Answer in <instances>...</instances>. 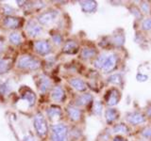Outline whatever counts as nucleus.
Listing matches in <instances>:
<instances>
[{
	"label": "nucleus",
	"mask_w": 151,
	"mask_h": 141,
	"mask_svg": "<svg viewBox=\"0 0 151 141\" xmlns=\"http://www.w3.org/2000/svg\"><path fill=\"white\" fill-rule=\"evenodd\" d=\"M17 67L21 70H35L41 67L40 60L35 58L34 56L29 55H24L20 56L18 59Z\"/></svg>",
	"instance_id": "1"
},
{
	"label": "nucleus",
	"mask_w": 151,
	"mask_h": 141,
	"mask_svg": "<svg viewBox=\"0 0 151 141\" xmlns=\"http://www.w3.org/2000/svg\"><path fill=\"white\" fill-rule=\"evenodd\" d=\"M68 127L63 123L51 126V141H68Z\"/></svg>",
	"instance_id": "2"
},
{
	"label": "nucleus",
	"mask_w": 151,
	"mask_h": 141,
	"mask_svg": "<svg viewBox=\"0 0 151 141\" xmlns=\"http://www.w3.org/2000/svg\"><path fill=\"white\" fill-rule=\"evenodd\" d=\"M33 124H34V129L36 131L37 135L40 136L41 138H45L47 135L48 133V126H47V122L45 118L42 113H37L36 116L34 117V121H33Z\"/></svg>",
	"instance_id": "3"
},
{
	"label": "nucleus",
	"mask_w": 151,
	"mask_h": 141,
	"mask_svg": "<svg viewBox=\"0 0 151 141\" xmlns=\"http://www.w3.org/2000/svg\"><path fill=\"white\" fill-rule=\"evenodd\" d=\"M34 49L36 53L41 56H47L51 53V45L47 41H38L34 43Z\"/></svg>",
	"instance_id": "4"
},
{
	"label": "nucleus",
	"mask_w": 151,
	"mask_h": 141,
	"mask_svg": "<svg viewBox=\"0 0 151 141\" xmlns=\"http://www.w3.org/2000/svg\"><path fill=\"white\" fill-rule=\"evenodd\" d=\"M3 25L9 29H17L22 26V18L16 16H6L3 20Z\"/></svg>",
	"instance_id": "5"
},
{
	"label": "nucleus",
	"mask_w": 151,
	"mask_h": 141,
	"mask_svg": "<svg viewBox=\"0 0 151 141\" xmlns=\"http://www.w3.org/2000/svg\"><path fill=\"white\" fill-rule=\"evenodd\" d=\"M57 15H58V12L57 11L44 12L38 16V23L41 24L42 26H48L55 21V19L57 18Z\"/></svg>",
	"instance_id": "6"
},
{
	"label": "nucleus",
	"mask_w": 151,
	"mask_h": 141,
	"mask_svg": "<svg viewBox=\"0 0 151 141\" xmlns=\"http://www.w3.org/2000/svg\"><path fill=\"white\" fill-rule=\"evenodd\" d=\"M26 30L28 36L34 38L41 34L42 31V27L35 21H28L26 26Z\"/></svg>",
	"instance_id": "7"
},
{
	"label": "nucleus",
	"mask_w": 151,
	"mask_h": 141,
	"mask_svg": "<svg viewBox=\"0 0 151 141\" xmlns=\"http://www.w3.org/2000/svg\"><path fill=\"white\" fill-rule=\"evenodd\" d=\"M120 101V92L116 88H111L109 90L106 96V102L109 106H114Z\"/></svg>",
	"instance_id": "8"
},
{
	"label": "nucleus",
	"mask_w": 151,
	"mask_h": 141,
	"mask_svg": "<svg viewBox=\"0 0 151 141\" xmlns=\"http://www.w3.org/2000/svg\"><path fill=\"white\" fill-rule=\"evenodd\" d=\"M127 120L129 121L130 124L138 125L141 123H144L145 121V116L140 112H132V113H129V114H127Z\"/></svg>",
	"instance_id": "9"
},
{
	"label": "nucleus",
	"mask_w": 151,
	"mask_h": 141,
	"mask_svg": "<svg viewBox=\"0 0 151 141\" xmlns=\"http://www.w3.org/2000/svg\"><path fill=\"white\" fill-rule=\"evenodd\" d=\"M116 64H117V58L114 54H111V55H109L107 60L105 62V65L103 67V72L104 73H111L113 70L115 69L116 67Z\"/></svg>",
	"instance_id": "10"
},
{
	"label": "nucleus",
	"mask_w": 151,
	"mask_h": 141,
	"mask_svg": "<svg viewBox=\"0 0 151 141\" xmlns=\"http://www.w3.org/2000/svg\"><path fill=\"white\" fill-rule=\"evenodd\" d=\"M21 98L23 99V100L27 101L29 106H33L36 103V95L30 88H26L24 90H22Z\"/></svg>",
	"instance_id": "11"
},
{
	"label": "nucleus",
	"mask_w": 151,
	"mask_h": 141,
	"mask_svg": "<svg viewBox=\"0 0 151 141\" xmlns=\"http://www.w3.org/2000/svg\"><path fill=\"white\" fill-rule=\"evenodd\" d=\"M38 85V88H39L40 91L42 93H45L46 91L49 90V88H51V81L50 79L45 76V75H40L39 80L37 82Z\"/></svg>",
	"instance_id": "12"
},
{
	"label": "nucleus",
	"mask_w": 151,
	"mask_h": 141,
	"mask_svg": "<svg viewBox=\"0 0 151 141\" xmlns=\"http://www.w3.org/2000/svg\"><path fill=\"white\" fill-rule=\"evenodd\" d=\"M47 117L52 121L59 120L61 117V108L58 105H51L47 109Z\"/></svg>",
	"instance_id": "13"
},
{
	"label": "nucleus",
	"mask_w": 151,
	"mask_h": 141,
	"mask_svg": "<svg viewBox=\"0 0 151 141\" xmlns=\"http://www.w3.org/2000/svg\"><path fill=\"white\" fill-rule=\"evenodd\" d=\"M80 7L83 12L86 13H93L96 11L97 9V3L96 1H92V0H88V1H80Z\"/></svg>",
	"instance_id": "14"
},
{
	"label": "nucleus",
	"mask_w": 151,
	"mask_h": 141,
	"mask_svg": "<svg viewBox=\"0 0 151 141\" xmlns=\"http://www.w3.org/2000/svg\"><path fill=\"white\" fill-rule=\"evenodd\" d=\"M78 43L75 41H66L63 48V53L68 55H74L76 53H78Z\"/></svg>",
	"instance_id": "15"
},
{
	"label": "nucleus",
	"mask_w": 151,
	"mask_h": 141,
	"mask_svg": "<svg viewBox=\"0 0 151 141\" xmlns=\"http://www.w3.org/2000/svg\"><path fill=\"white\" fill-rule=\"evenodd\" d=\"M51 99L55 102H63L65 99L63 88L60 87H55L51 91Z\"/></svg>",
	"instance_id": "16"
},
{
	"label": "nucleus",
	"mask_w": 151,
	"mask_h": 141,
	"mask_svg": "<svg viewBox=\"0 0 151 141\" xmlns=\"http://www.w3.org/2000/svg\"><path fill=\"white\" fill-rule=\"evenodd\" d=\"M67 113L70 117V119L73 121H78L81 119V111L76 106H68L67 107Z\"/></svg>",
	"instance_id": "17"
},
{
	"label": "nucleus",
	"mask_w": 151,
	"mask_h": 141,
	"mask_svg": "<svg viewBox=\"0 0 151 141\" xmlns=\"http://www.w3.org/2000/svg\"><path fill=\"white\" fill-rule=\"evenodd\" d=\"M97 52L94 48H91V47H84L81 50V53H80V58L84 60H88L91 59L96 56Z\"/></svg>",
	"instance_id": "18"
},
{
	"label": "nucleus",
	"mask_w": 151,
	"mask_h": 141,
	"mask_svg": "<svg viewBox=\"0 0 151 141\" xmlns=\"http://www.w3.org/2000/svg\"><path fill=\"white\" fill-rule=\"evenodd\" d=\"M93 101V96L90 93H84L82 95L78 97L77 101H76V105L79 106L88 105L89 103H91Z\"/></svg>",
	"instance_id": "19"
},
{
	"label": "nucleus",
	"mask_w": 151,
	"mask_h": 141,
	"mask_svg": "<svg viewBox=\"0 0 151 141\" xmlns=\"http://www.w3.org/2000/svg\"><path fill=\"white\" fill-rule=\"evenodd\" d=\"M70 85L72 86L76 90L78 91H85L86 90V85L83 82V80L79 78H72L69 80Z\"/></svg>",
	"instance_id": "20"
},
{
	"label": "nucleus",
	"mask_w": 151,
	"mask_h": 141,
	"mask_svg": "<svg viewBox=\"0 0 151 141\" xmlns=\"http://www.w3.org/2000/svg\"><path fill=\"white\" fill-rule=\"evenodd\" d=\"M12 67V61L11 59L0 58V74L8 73Z\"/></svg>",
	"instance_id": "21"
},
{
	"label": "nucleus",
	"mask_w": 151,
	"mask_h": 141,
	"mask_svg": "<svg viewBox=\"0 0 151 141\" xmlns=\"http://www.w3.org/2000/svg\"><path fill=\"white\" fill-rule=\"evenodd\" d=\"M9 40L11 41V43H12L13 45H20L22 43V36L19 32H16V31H13L12 32L11 34H9Z\"/></svg>",
	"instance_id": "22"
},
{
	"label": "nucleus",
	"mask_w": 151,
	"mask_h": 141,
	"mask_svg": "<svg viewBox=\"0 0 151 141\" xmlns=\"http://www.w3.org/2000/svg\"><path fill=\"white\" fill-rule=\"evenodd\" d=\"M105 117H106V120L108 123H111V122H113L117 119L118 113L115 109H113V108H109L105 112Z\"/></svg>",
	"instance_id": "23"
},
{
	"label": "nucleus",
	"mask_w": 151,
	"mask_h": 141,
	"mask_svg": "<svg viewBox=\"0 0 151 141\" xmlns=\"http://www.w3.org/2000/svg\"><path fill=\"white\" fill-rule=\"evenodd\" d=\"M107 58H108V56L104 55V54L99 56L98 58H96V59L94 60V67L97 69H103L106 60H107Z\"/></svg>",
	"instance_id": "24"
},
{
	"label": "nucleus",
	"mask_w": 151,
	"mask_h": 141,
	"mask_svg": "<svg viewBox=\"0 0 151 141\" xmlns=\"http://www.w3.org/2000/svg\"><path fill=\"white\" fill-rule=\"evenodd\" d=\"M113 133H121V134H127L129 133V127L127 125L120 123V124H116L113 127Z\"/></svg>",
	"instance_id": "25"
},
{
	"label": "nucleus",
	"mask_w": 151,
	"mask_h": 141,
	"mask_svg": "<svg viewBox=\"0 0 151 141\" xmlns=\"http://www.w3.org/2000/svg\"><path fill=\"white\" fill-rule=\"evenodd\" d=\"M11 92V85L9 81H4L0 83V93L3 95H7Z\"/></svg>",
	"instance_id": "26"
},
{
	"label": "nucleus",
	"mask_w": 151,
	"mask_h": 141,
	"mask_svg": "<svg viewBox=\"0 0 151 141\" xmlns=\"http://www.w3.org/2000/svg\"><path fill=\"white\" fill-rule=\"evenodd\" d=\"M107 81L109 83H111V84L120 85V84H122V76L119 73L112 74V75H111V76L107 79Z\"/></svg>",
	"instance_id": "27"
},
{
	"label": "nucleus",
	"mask_w": 151,
	"mask_h": 141,
	"mask_svg": "<svg viewBox=\"0 0 151 141\" xmlns=\"http://www.w3.org/2000/svg\"><path fill=\"white\" fill-rule=\"evenodd\" d=\"M142 28L145 31H148L151 29V19L150 18H146L142 23Z\"/></svg>",
	"instance_id": "28"
},
{
	"label": "nucleus",
	"mask_w": 151,
	"mask_h": 141,
	"mask_svg": "<svg viewBox=\"0 0 151 141\" xmlns=\"http://www.w3.org/2000/svg\"><path fill=\"white\" fill-rule=\"evenodd\" d=\"M102 109H103V105L101 102H96L93 105V112L96 113V115H101Z\"/></svg>",
	"instance_id": "29"
},
{
	"label": "nucleus",
	"mask_w": 151,
	"mask_h": 141,
	"mask_svg": "<svg viewBox=\"0 0 151 141\" xmlns=\"http://www.w3.org/2000/svg\"><path fill=\"white\" fill-rule=\"evenodd\" d=\"M114 44L116 45H122L124 44V41H125V38L123 34H118L114 36Z\"/></svg>",
	"instance_id": "30"
},
{
	"label": "nucleus",
	"mask_w": 151,
	"mask_h": 141,
	"mask_svg": "<svg viewBox=\"0 0 151 141\" xmlns=\"http://www.w3.org/2000/svg\"><path fill=\"white\" fill-rule=\"evenodd\" d=\"M130 11H131V13L133 14V15L137 18V19H142V13H141V11H140V9L137 8V7H132V8H130Z\"/></svg>",
	"instance_id": "31"
},
{
	"label": "nucleus",
	"mask_w": 151,
	"mask_h": 141,
	"mask_svg": "<svg viewBox=\"0 0 151 141\" xmlns=\"http://www.w3.org/2000/svg\"><path fill=\"white\" fill-rule=\"evenodd\" d=\"M3 11H4V13L5 14H7V16H12L11 14L13 13L14 11V9L12 7H11L9 5H4V7H3Z\"/></svg>",
	"instance_id": "32"
},
{
	"label": "nucleus",
	"mask_w": 151,
	"mask_h": 141,
	"mask_svg": "<svg viewBox=\"0 0 151 141\" xmlns=\"http://www.w3.org/2000/svg\"><path fill=\"white\" fill-rule=\"evenodd\" d=\"M142 135L145 138H151V127H146L142 131Z\"/></svg>",
	"instance_id": "33"
},
{
	"label": "nucleus",
	"mask_w": 151,
	"mask_h": 141,
	"mask_svg": "<svg viewBox=\"0 0 151 141\" xmlns=\"http://www.w3.org/2000/svg\"><path fill=\"white\" fill-rule=\"evenodd\" d=\"M52 40H53L54 43H56L57 45H59V44L61 43V42H63V37H61L60 35H59V34H56L54 36H52Z\"/></svg>",
	"instance_id": "34"
},
{
	"label": "nucleus",
	"mask_w": 151,
	"mask_h": 141,
	"mask_svg": "<svg viewBox=\"0 0 151 141\" xmlns=\"http://www.w3.org/2000/svg\"><path fill=\"white\" fill-rule=\"evenodd\" d=\"M136 79H137V81H139V82H145L148 80V76L143 73H138L136 75Z\"/></svg>",
	"instance_id": "35"
},
{
	"label": "nucleus",
	"mask_w": 151,
	"mask_h": 141,
	"mask_svg": "<svg viewBox=\"0 0 151 141\" xmlns=\"http://www.w3.org/2000/svg\"><path fill=\"white\" fill-rule=\"evenodd\" d=\"M24 141H36V139L32 135H27L24 136Z\"/></svg>",
	"instance_id": "36"
},
{
	"label": "nucleus",
	"mask_w": 151,
	"mask_h": 141,
	"mask_svg": "<svg viewBox=\"0 0 151 141\" xmlns=\"http://www.w3.org/2000/svg\"><path fill=\"white\" fill-rule=\"evenodd\" d=\"M141 7H142V9H143L144 12H148V11H149V5L147 3H145V2L142 3Z\"/></svg>",
	"instance_id": "37"
},
{
	"label": "nucleus",
	"mask_w": 151,
	"mask_h": 141,
	"mask_svg": "<svg viewBox=\"0 0 151 141\" xmlns=\"http://www.w3.org/2000/svg\"><path fill=\"white\" fill-rule=\"evenodd\" d=\"M5 48V43H4V40L3 38H0V54L2 53L3 50Z\"/></svg>",
	"instance_id": "38"
},
{
	"label": "nucleus",
	"mask_w": 151,
	"mask_h": 141,
	"mask_svg": "<svg viewBox=\"0 0 151 141\" xmlns=\"http://www.w3.org/2000/svg\"><path fill=\"white\" fill-rule=\"evenodd\" d=\"M113 141H125V138L121 135H116L114 138H113Z\"/></svg>",
	"instance_id": "39"
}]
</instances>
